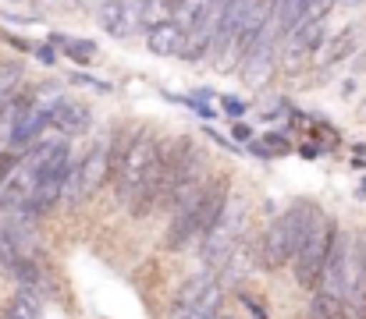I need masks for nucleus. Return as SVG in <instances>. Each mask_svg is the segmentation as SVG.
I'll use <instances>...</instances> for the list:
<instances>
[{"instance_id": "8", "label": "nucleus", "mask_w": 366, "mask_h": 319, "mask_svg": "<svg viewBox=\"0 0 366 319\" xmlns=\"http://www.w3.org/2000/svg\"><path fill=\"white\" fill-rule=\"evenodd\" d=\"M320 39H324V21H299V25L285 36V64L295 71L310 54H317Z\"/></svg>"}, {"instance_id": "1", "label": "nucleus", "mask_w": 366, "mask_h": 319, "mask_svg": "<svg viewBox=\"0 0 366 319\" xmlns=\"http://www.w3.org/2000/svg\"><path fill=\"white\" fill-rule=\"evenodd\" d=\"M228 181H207L199 185L196 192H189L178 206H174V220H171V231H167V248L171 252H182L192 245V238L207 234L210 223L224 213L228 206Z\"/></svg>"}, {"instance_id": "3", "label": "nucleus", "mask_w": 366, "mask_h": 319, "mask_svg": "<svg viewBox=\"0 0 366 319\" xmlns=\"http://www.w3.org/2000/svg\"><path fill=\"white\" fill-rule=\"evenodd\" d=\"M335 238H338V227L320 213L317 223L310 227V234L302 238V245H299L295 255H292V263H295V284H299V288H310V291L317 288V280H320V273H324V263H327V252H331Z\"/></svg>"}, {"instance_id": "16", "label": "nucleus", "mask_w": 366, "mask_h": 319, "mask_svg": "<svg viewBox=\"0 0 366 319\" xmlns=\"http://www.w3.org/2000/svg\"><path fill=\"white\" fill-rule=\"evenodd\" d=\"M310 316L313 319H345V305H342V298L317 291V295H313V305H310Z\"/></svg>"}, {"instance_id": "22", "label": "nucleus", "mask_w": 366, "mask_h": 319, "mask_svg": "<svg viewBox=\"0 0 366 319\" xmlns=\"http://www.w3.org/2000/svg\"><path fill=\"white\" fill-rule=\"evenodd\" d=\"M104 0H82V7H100Z\"/></svg>"}, {"instance_id": "15", "label": "nucleus", "mask_w": 366, "mask_h": 319, "mask_svg": "<svg viewBox=\"0 0 366 319\" xmlns=\"http://www.w3.org/2000/svg\"><path fill=\"white\" fill-rule=\"evenodd\" d=\"M21 79H25V71H21V64H18V61H0V110L14 100V93H18Z\"/></svg>"}, {"instance_id": "6", "label": "nucleus", "mask_w": 366, "mask_h": 319, "mask_svg": "<svg viewBox=\"0 0 366 319\" xmlns=\"http://www.w3.org/2000/svg\"><path fill=\"white\" fill-rule=\"evenodd\" d=\"M277 25H274V18L267 21V29L259 32V39L249 46V54L242 57V82L249 89H263L267 86V79L274 75V64H277Z\"/></svg>"}, {"instance_id": "23", "label": "nucleus", "mask_w": 366, "mask_h": 319, "mask_svg": "<svg viewBox=\"0 0 366 319\" xmlns=\"http://www.w3.org/2000/svg\"><path fill=\"white\" fill-rule=\"evenodd\" d=\"M360 255H363V266H366V241L360 245Z\"/></svg>"}, {"instance_id": "19", "label": "nucleus", "mask_w": 366, "mask_h": 319, "mask_svg": "<svg viewBox=\"0 0 366 319\" xmlns=\"http://www.w3.org/2000/svg\"><path fill=\"white\" fill-rule=\"evenodd\" d=\"M57 43H64L68 46V57H75V61H93L97 57V46L86 43V39H57Z\"/></svg>"}, {"instance_id": "25", "label": "nucleus", "mask_w": 366, "mask_h": 319, "mask_svg": "<svg viewBox=\"0 0 366 319\" xmlns=\"http://www.w3.org/2000/svg\"><path fill=\"white\" fill-rule=\"evenodd\" d=\"M356 4H363V0H356Z\"/></svg>"}, {"instance_id": "10", "label": "nucleus", "mask_w": 366, "mask_h": 319, "mask_svg": "<svg viewBox=\"0 0 366 319\" xmlns=\"http://www.w3.org/2000/svg\"><path fill=\"white\" fill-rule=\"evenodd\" d=\"M89 106L86 103H75V100H57V103L50 106V128L57 131V135H79V131H86L89 128Z\"/></svg>"}, {"instance_id": "18", "label": "nucleus", "mask_w": 366, "mask_h": 319, "mask_svg": "<svg viewBox=\"0 0 366 319\" xmlns=\"http://www.w3.org/2000/svg\"><path fill=\"white\" fill-rule=\"evenodd\" d=\"M335 0H302V21H324L331 14Z\"/></svg>"}, {"instance_id": "12", "label": "nucleus", "mask_w": 366, "mask_h": 319, "mask_svg": "<svg viewBox=\"0 0 366 319\" xmlns=\"http://www.w3.org/2000/svg\"><path fill=\"white\" fill-rule=\"evenodd\" d=\"M21 213H14L11 220H0V273L7 270V263L14 259V255H21V248L29 245V234H25V227H21Z\"/></svg>"}, {"instance_id": "2", "label": "nucleus", "mask_w": 366, "mask_h": 319, "mask_svg": "<svg viewBox=\"0 0 366 319\" xmlns=\"http://www.w3.org/2000/svg\"><path fill=\"white\" fill-rule=\"evenodd\" d=\"M317 216L320 210L313 206V203H292L288 210L281 213L270 227H267V234H263V266L267 270H277V266H285V263H292V255H295V248L302 245V238L310 234V227L317 223Z\"/></svg>"}, {"instance_id": "4", "label": "nucleus", "mask_w": 366, "mask_h": 319, "mask_svg": "<svg viewBox=\"0 0 366 319\" xmlns=\"http://www.w3.org/2000/svg\"><path fill=\"white\" fill-rule=\"evenodd\" d=\"M221 305H224V288L217 284V277L196 273L182 284L171 305V319H221Z\"/></svg>"}, {"instance_id": "14", "label": "nucleus", "mask_w": 366, "mask_h": 319, "mask_svg": "<svg viewBox=\"0 0 366 319\" xmlns=\"http://www.w3.org/2000/svg\"><path fill=\"white\" fill-rule=\"evenodd\" d=\"M135 7H139V29H153V25L174 18L178 0H142V4H135Z\"/></svg>"}, {"instance_id": "21", "label": "nucleus", "mask_w": 366, "mask_h": 319, "mask_svg": "<svg viewBox=\"0 0 366 319\" xmlns=\"http://www.w3.org/2000/svg\"><path fill=\"white\" fill-rule=\"evenodd\" d=\"M235 138H239V142H249V138H252V131H249V128H235Z\"/></svg>"}, {"instance_id": "17", "label": "nucleus", "mask_w": 366, "mask_h": 319, "mask_svg": "<svg viewBox=\"0 0 366 319\" xmlns=\"http://www.w3.org/2000/svg\"><path fill=\"white\" fill-rule=\"evenodd\" d=\"M207 4H210V0H178V7H174V18H171V21H178V25L189 32V29L203 18Z\"/></svg>"}, {"instance_id": "7", "label": "nucleus", "mask_w": 366, "mask_h": 319, "mask_svg": "<svg viewBox=\"0 0 366 319\" xmlns=\"http://www.w3.org/2000/svg\"><path fill=\"white\" fill-rule=\"evenodd\" d=\"M232 4L235 0H210L207 4V11H203V18L189 29V36H185V46H182V61H203L210 50H214V36H217V29H221V21H224V14L232 11Z\"/></svg>"}, {"instance_id": "20", "label": "nucleus", "mask_w": 366, "mask_h": 319, "mask_svg": "<svg viewBox=\"0 0 366 319\" xmlns=\"http://www.w3.org/2000/svg\"><path fill=\"white\" fill-rule=\"evenodd\" d=\"M221 103H224V110H228V113H235V117L245 110V103H242V100H235V96H221Z\"/></svg>"}, {"instance_id": "9", "label": "nucleus", "mask_w": 366, "mask_h": 319, "mask_svg": "<svg viewBox=\"0 0 366 319\" xmlns=\"http://www.w3.org/2000/svg\"><path fill=\"white\" fill-rule=\"evenodd\" d=\"M97 18L111 39H128L139 29V7H132V0H104L97 7Z\"/></svg>"}, {"instance_id": "5", "label": "nucleus", "mask_w": 366, "mask_h": 319, "mask_svg": "<svg viewBox=\"0 0 366 319\" xmlns=\"http://www.w3.org/2000/svg\"><path fill=\"white\" fill-rule=\"evenodd\" d=\"M242 216L245 206L242 203H228L224 213L210 223V231L203 234V263L210 270H221L228 263V255L235 252L239 238H242Z\"/></svg>"}, {"instance_id": "24", "label": "nucleus", "mask_w": 366, "mask_h": 319, "mask_svg": "<svg viewBox=\"0 0 366 319\" xmlns=\"http://www.w3.org/2000/svg\"><path fill=\"white\" fill-rule=\"evenodd\" d=\"M135 4H142V0H135Z\"/></svg>"}, {"instance_id": "13", "label": "nucleus", "mask_w": 366, "mask_h": 319, "mask_svg": "<svg viewBox=\"0 0 366 319\" xmlns=\"http://www.w3.org/2000/svg\"><path fill=\"white\" fill-rule=\"evenodd\" d=\"M317 50H324V54L317 57V64H320V68L342 64V61L356 50V29H352V25H349V29H342L338 36H331V39H327V43H320Z\"/></svg>"}, {"instance_id": "11", "label": "nucleus", "mask_w": 366, "mask_h": 319, "mask_svg": "<svg viewBox=\"0 0 366 319\" xmlns=\"http://www.w3.org/2000/svg\"><path fill=\"white\" fill-rule=\"evenodd\" d=\"M185 29L178 21H160L153 29H146V46L153 57H178L182 46H185Z\"/></svg>"}]
</instances>
